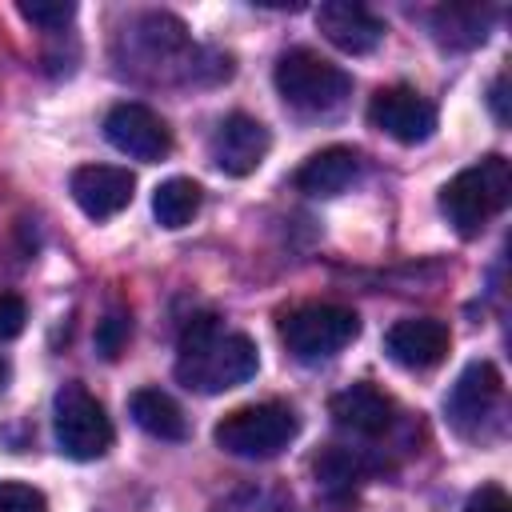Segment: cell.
<instances>
[{
	"label": "cell",
	"instance_id": "6da1fadb",
	"mask_svg": "<svg viewBox=\"0 0 512 512\" xmlns=\"http://www.w3.org/2000/svg\"><path fill=\"white\" fill-rule=\"evenodd\" d=\"M260 368L256 344L244 332L220 328L216 316H192L176 344V380L188 392L216 396L244 380H252Z\"/></svg>",
	"mask_w": 512,
	"mask_h": 512
},
{
	"label": "cell",
	"instance_id": "2e32d148",
	"mask_svg": "<svg viewBox=\"0 0 512 512\" xmlns=\"http://www.w3.org/2000/svg\"><path fill=\"white\" fill-rule=\"evenodd\" d=\"M128 412H132V420H136L148 436H156V440H184V436H188V420H184L180 404H176L168 392H160V388H140V392H132V396H128Z\"/></svg>",
	"mask_w": 512,
	"mask_h": 512
},
{
	"label": "cell",
	"instance_id": "5bb4252c",
	"mask_svg": "<svg viewBox=\"0 0 512 512\" xmlns=\"http://www.w3.org/2000/svg\"><path fill=\"white\" fill-rule=\"evenodd\" d=\"M328 412H332L336 428L356 432V436H380L392 428V416H396L392 400L376 384H348L344 392L332 396Z\"/></svg>",
	"mask_w": 512,
	"mask_h": 512
},
{
	"label": "cell",
	"instance_id": "277c9868",
	"mask_svg": "<svg viewBox=\"0 0 512 512\" xmlns=\"http://www.w3.org/2000/svg\"><path fill=\"white\" fill-rule=\"evenodd\" d=\"M300 432V420L288 404L280 400H264V404H244L232 408L216 428L212 440L220 452L240 456V460H268L276 452H284L292 444V436Z\"/></svg>",
	"mask_w": 512,
	"mask_h": 512
},
{
	"label": "cell",
	"instance_id": "7402d4cb",
	"mask_svg": "<svg viewBox=\"0 0 512 512\" xmlns=\"http://www.w3.org/2000/svg\"><path fill=\"white\" fill-rule=\"evenodd\" d=\"M24 320H28V308L20 296L12 292H0V340H12L24 332Z\"/></svg>",
	"mask_w": 512,
	"mask_h": 512
},
{
	"label": "cell",
	"instance_id": "30bf717a",
	"mask_svg": "<svg viewBox=\"0 0 512 512\" xmlns=\"http://www.w3.org/2000/svg\"><path fill=\"white\" fill-rule=\"evenodd\" d=\"M268 148H272L268 128L256 116H248V112H228L216 124L212 140H208V156H212V164L224 176H248V172H256L264 164Z\"/></svg>",
	"mask_w": 512,
	"mask_h": 512
},
{
	"label": "cell",
	"instance_id": "7c38bea8",
	"mask_svg": "<svg viewBox=\"0 0 512 512\" xmlns=\"http://www.w3.org/2000/svg\"><path fill=\"white\" fill-rule=\"evenodd\" d=\"M68 188H72V200L80 204L84 216L108 220V216H116L132 204L136 176L128 168H116V164H84V168L72 172Z\"/></svg>",
	"mask_w": 512,
	"mask_h": 512
},
{
	"label": "cell",
	"instance_id": "3957f363",
	"mask_svg": "<svg viewBox=\"0 0 512 512\" xmlns=\"http://www.w3.org/2000/svg\"><path fill=\"white\" fill-rule=\"evenodd\" d=\"M272 76L280 100L304 116H328L352 96V76L312 48H288Z\"/></svg>",
	"mask_w": 512,
	"mask_h": 512
},
{
	"label": "cell",
	"instance_id": "9c48e42d",
	"mask_svg": "<svg viewBox=\"0 0 512 512\" xmlns=\"http://www.w3.org/2000/svg\"><path fill=\"white\" fill-rule=\"evenodd\" d=\"M368 124L400 144H420L436 128V108L408 84H388L368 104Z\"/></svg>",
	"mask_w": 512,
	"mask_h": 512
},
{
	"label": "cell",
	"instance_id": "9a60e30c",
	"mask_svg": "<svg viewBox=\"0 0 512 512\" xmlns=\"http://www.w3.org/2000/svg\"><path fill=\"white\" fill-rule=\"evenodd\" d=\"M360 176V156L344 144H332V148H320L312 152L300 172H296V188L308 192V196H336L344 192L352 180Z\"/></svg>",
	"mask_w": 512,
	"mask_h": 512
},
{
	"label": "cell",
	"instance_id": "cb8c5ba5",
	"mask_svg": "<svg viewBox=\"0 0 512 512\" xmlns=\"http://www.w3.org/2000/svg\"><path fill=\"white\" fill-rule=\"evenodd\" d=\"M504 88H508V72H500L496 80H492V88H488V104H492V116H496V124H508V96H504Z\"/></svg>",
	"mask_w": 512,
	"mask_h": 512
},
{
	"label": "cell",
	"instance_id": "8fae6325",
	"mask_svg": "<svg viewBox=\"0 0 512 512\" xmlns=\"http://www.w3.org/2000/svg\"><path fill=\"white\" fill-rule=\"evenodd\" d=\"M452 348V332L444 320L436 316H408V320H396L384 336V352L400 364V368H412V372H424V368H436Z\"/></svg>",
	"mask_w": 512,
	"mask_h": 512
},
{
	"label": "cell",
	"instance_id": "ba28073f",
	"mask_svg": "<svg viewBox=\"0 0 512 512\" xmlns=\"http://www.w3.org/2000/svg\"><path fill=\"white\" fill-rule=\"evenodd\" d=\"M104 136L116 152L132 156V160H144V164H156L172 152V132L168 124L148 108V104H116L104 120Z\"/></svg>",
	"mask_w": 512,
	"mask_h": 512
},
{
	"label": "cell",
	"instance_id": "44dd1931",
	"mask_svg": "<svg viewBox=\"0 0 512 512\" xmlns=\"http://www.w3.org/2000/svg\"><path fill=\"white\" fill-rule=\"evenodd\" d=\"M0 512H48V500L32 484L0 480Z\"/></svg>",
	"mask_w": 512,
	"mask_h": 512
},
{
	"label": "cell",
	"instance_id": "ffe728a7",
	"mask_svg": "<svg viewBox=\"0 0 512 512\" xmlns=\"http://www.w3.org/2000/svg\"><path fill=\"white\" fill-rule=\"evenodd\" d=\"M128 336H132V316H128L124 308H116V312H108V316L96 324V352L108 356V360H116V356L124 352Z\"/></svg>",
	"mask_w": 512,
	"mask_h": 512
},
{
	"label": "cell",
	"instance_id": "8992f818",
	"mask_svg": "<svg viewBox=\"0 0 512 512\" xmlns=\"http://www.w3.org/2000/svg\"><path fill=\"white\" fill-rule=\"evenodd\" d=\"M356 332H360L356 312L340 304H304L280 320V336L296 360H328L340 348H348Z\"/></svg>",
	"mask_w": 512,
	"mask_h": 512
},
{
	"label": "cell",
	"instance_id": "d6986e66",
	"mask_svg": "<svg viewBox=\"0 0 512 512\" xmlns=\"http://www.w3.org/2000/svg\"><path fill=\"white\" fill-rule=\"evenodd\" d=\"M20 16L44 32H60L76 16V4H68V0H20Z\"/></svg>",
	"mask_w": 512,
	"mask_h": 512
},
{
	"label": "cell",
	"instance_id": "5b68a950",
	"mask_svg": "<svg viewBox=\"0 0 512 512\" xmlns=\"http://www.w3.org/2000/svg\"><path fill=\"white\" fill-rule=\"evenodd\" d=\"M52 432L64 456L100 460L112 448V420L104 404L76 380H68L52 400Z\"/></svg>",
	"mask_w": 512,
	"mask_h": 512
},
{
	"label": "cell",
	"instance_id": "e0dca14e",
	"mask_svg": "<svg viewBox=\"0 0 512 512\" xmlns=\"http://www.w3.org/2000/svg\"><path fill=\"white\" fill-rule=\"evenodd\" d=\"M432 28H436V40L444 48H476V44L488 40L492 8H480V4H448V8H436L432 12Z\"/></svg>",
	"mask_w": 512,
	"mask_h": 512
},
{
	"label": "cell",
	"instance_id": "7a4b0ae2",
	"mask_svg": "<svg viewBox=\"0 0 512 512\" xmlns=\"http://www.w3.org/2000/svg\"><path fill=\"white\" fill-rule=\"evenodd\" d=\"M512 200V168L504 156H484L480 164L456 172L440 188V212L460 236H480L492 216H500Z\"/></svg>",
	"mask_w": 512,
	"mask_h": 512
},
{
	"label": "cell",
	"instance_id": "d4e9b609",
	"mask_svg": "<svg viewBox=\"0 0 512 512\" xmlns=\"http://www.w3.org/2000/svg\"><path fill=\"white\" fill-rule=\"evenodd\" d=\"M4 380H8V364L0 360V388H4Z\"/></svg>",
	"mask_w": 512,
	"mask_h": 512
},
{
	"label": "cell",
	"instance_id": "ac0fdd59",
	"mask_svg": "<svg viewBox=\"0 0 512 512\" xmlns=\"http://www.w3.org/2000/svg\"><path fill=\"white\" fill-rule=\"evenodd\" d=\"M200 184L188 180V176H172L164 184H156L152 192V216L164 224V228H184L196 212H200Z\"/></svg>",
	"mask_w": 512,
	"mask_h": 512
},
{
	"label": "cell",
	"instance_id": "603a6c76",
	"mask_svg": "<svg viewBox=\"0 0 512 512\" xmlns=\"http://www.w3.org/2000/svg\"><path fill=\"white\" fill-rule=\"evenodd\" d=\"M464 512H512V500H508V492L500 484H484V488H476L468 496Z\"/></svg>",
	"mask_w": 512,
	"mask_h": 512
},
{
	"label": "cell",
	"instance_id": "4fadbf2b",
	"mask_svg": "<svg viewBox=\"0 0 512 512\" xmlns=\"http://www.w3.org/2000/svg\"><path fill=\"white\" fill-rule=\"evenodd\" d=\"M316 28L324 32L328 44H336L348 56H364L384 40V20L376 12H368L356 0H328L316 8Z\"/></svg>",
	"mask_w": 512,
	"mask_h": 512
},
{
	"label": "cell",
	"instance_id": "52a82bcc",
	"mask_svg": "<svg viewBox=\"0 0 512 512\" xmlns=\"http://www.w3.org/2000/svg\"><path fill=\"white\" fill-rule=\"evenodd\" d=\"M500 396H504V380H500L496 364L476 360L456 376V384L444 400V412L460 436H480V424L492 420V412L500 408Z\"/></svg>",
	"mask_w": 512,
	"mask_h": 512
}]
</instances>
